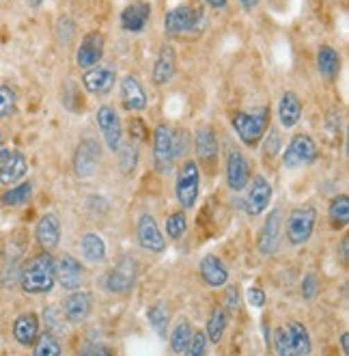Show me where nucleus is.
<instances>
[{
    "label": "nucleus",
    "mask_w": 349,
    "mask_h": 356,
    "mask_svg": "<svg viewBox=\"0 0 349 356\" xmlns=\"http://www.w3.org/2000/svg\"><path fill=\"white\" fill-rule=\"evenodd\" d=\"M82 82H85V89L93 95H108L114 89L117 82V74L110 67H91L82 76Z\"/></svg>",
    "instance_id": "obj_18"
},
{
    "label": "nucleus",
    "mask_w": 349,
    "mask_h": 356,
    "mask_svg": "<svg viewBox=\"0 0 349 356\" xmlns=\"http://www.w3.org/2000/svg\"><path fill=\"white\" fill-rule=\"evenodd\" d=\"M270 128V111L263 108L261 113H235L233 115V130L246 145H257L263 134Z\"/></svg>",
    "instance_id": "obj_2"
},
{
    "label": "nucleus",
    "mask_w": 349,
    "mask_h": 356,
    "mask_svg": "<svg viewBox=\"0 0 349 356\" xmlns=\"http://www.w3.org/2000/svg\"><path fill=\"white\" fill-rule=\"evenodd\" d=\"M268 147H265V156H274L276 152H278V147H280V138H278V134L274 132V130H270V136H268Z\"/></svg>",
    "instance_id": "obj_45"
},
{
    "label": "nucleus",
    "mask_w": 349,
    "mask_h": 356,
    "mask_svg": "<svg viewBox=\"0 0 349 356\" xmlns=\"http://www.w3.org/2000/svg\"><path fill=\"white\" fill-rule=\"evenodd\" d=\"M80 356H114V352H112L108 346L93 343V346H87L85 350H82Z\"/></svg>",
    "instance_id": "obj_43"
},
{
    "label": "nucleus",
    "mask_w": 349,
    "mask_h": 356,
    "mask_svg": "<svg viewBox=\"0 0 349 356\" xmlns=\"http://www.w3.org/2000/svg\"><path fill=\"white\" fill-rule=\"evenodd\" d=\"M121 102H123V108L130 111V113L145 111L147 95H145V89H142V85L138 82L136 76H126L121 80Z\"/></svg>",
    "instance_id": "obj_20"
},
{
    "label": "nucleus",
    "mask_w": 349,
    "mask_h": 356,
    "mask_svg": "<svg viewBox=\"0 0 349 356\" xmlns=\"http://www.w3.org/2000/svg\"><path fill=\"white\" fill-rule=\"evenodd\" d=\"M22 289L26 294H48L54 287L56 277H54V259L50 253L35 255L22 270Z\"/></svg>",
    "instance_id": "obj_1"
},
{
    "label": "nucleus",
    "mask_w": 349,
    "mask_h": 356,
    "mask_svg": "<svg viewBox=\"0 0 349 356\" xmlns=\"http://www.w3.org/2000/svg\"><path fill=\"white\" fill-rule=\"evenodd\" d=\"M138 242L145 250H151V253H162L167 248V240H164L160 227L151 214H142L138 218Z\"/></svg>",
    "instance_id": "obj_15"
},
{
    "label": "nucleus",
    "mask_w": 349,
    "mask_h": 356,
    "mask_svg": "<svg viewBox=\"0 0 349 356\" xmlns=\"http://www.w3.org/2000/svg\"><path fill=\"white\" fill-rule=\"evenodd\" d=\"M119 162H121V171L123 175H132L136 169V162H138V147L134 143H128L119 147Z\"/></svg>",
    "instance_id": "obj_36"
},
{
    "label": "nucleus",
    "mask_w": 349,
    "mask_h": 356,
    "mask_svg": "<svg viewBox=\"0 0 349 356\" xmlns=\"http://www.w3.org/2000/svg\"><path fill=\"white\" fill-rule=\"evenodd\" d=\"M327 216H330L334 227H345L349 222V197L347 195H339L330 201V207H327Z\"/></svg>",
    "instance_id": "obj_31"
},
{
    "label": "nucleus",
    "mask_w": 349,
    "mask_h": 356,
    "mask_svg": "<svg viewBox=\"0 0 349 356\" xmlns=\"http://www.w3.org/2000/svg\"><path fill=\"white\" fill-rule=\"evenodd\" d=\"M317 156H319V152H317V143H315L309 134H296V136L289 140V145H287L284 156H282V162H284L287 169H296V166L315 162Z\"/></svg>",
    "instance_id": "obj_7"
},
{
    "label": "nucleus",
    "mask_w": 349,
    "mask_h": 356,
    "mask_svg": "<svg viewBox=\"0 0 349 356\" xmlns=\"http://www.w3.org/2000/svg\"><path fill=\"white\" fill-rule=\"evenodd\" d=\"M227 181L231 191H244L250 181V166L239 149H231L227 158Z\"/></svg>",
    "instance_id": "obj_16"
},
{
    "label": "nucleus",
    "mask_w": 349,
    "mask_h": 356,
    "mask_svg": "<svg viewBox=\"0 0 349 356\" xmlns=\"http://www.w3.org/2000/svg\"><path fill=\"white\" fill-rule=\"evenodd\" d=\"M315 222H317V209L313 205L296 207L289 214V220H287V240L293 246L309 242V238L313 236Z\"/></svg>",
    "instance_id": "obj_4"
},
{
    "label": "nucleus",
    "mask_w": 349,
    "mask_h": 356,
    "mask_svg": "<svg viewBox=\"0 0 349 356\" xmlns=\"http://www.w3.org/2000/svg\"><path fill=\"white\" fill-rule=\"evenodd\" d=\"M287 332H289V339H291V346H293V352L296 356H309L313 346H311V337H309V330H306L304 324L300 322H291L289 328H287Z\"/></svg>",
    "instance_id": "obj_30"
},
{
    "label": "nucleus",
    "mask_w": 349,
    "mask_h": 356,
    "mask_svg": "<svg viewBox=\"0 0 349 356\" xmlns=\"http://www.w3.org/2000/svg\"><path fill=\"white\" fill-rule=\"evenodd\" d=\"M194 145H196L198 158H201L205 164H214V162H216L220 147H218V138H216L214 130H210V128H201V130L196 132Z\"/></svg>",
    "instance_id": "obj_27"
},
{
    "label": "nucleus",
    "mask_w": 349,
    "mask_h": 356,
    "mask_svg": "<svg viewBox=\"0 0 349 356\" xmlns=\"http://www.w3.org/2000/svg\"><path fill=\"white\" fill-rule=\"evenodd\" d=\"M104 56V35L93 31V33H87L85 39H82V44L78 48V54H76V63L80 67L85 70H91L95 67L97 63Z\"/></svg>",
    "instance_id": "obj_13"
},
{
    "label": "nucleus",
    "mask_w": 349,
    "mask_h": 356,
    "mask_svg": "<svg viewBox=\"0 0 349 356\" xmlns=\"http://www.w3.org/2000/svg\"><path fill=\"white\" fill-rule=\"evenodd\" d=\"M341 255H343V261H347V238H343L341 242Z\"/></svg>",
    "instance_id": "obj_51"
},
{
    "label": "nucleus",
    "mask_w": 349,
    "mask_h": 356,
    "mask_svg": "<svg viewBox=\"0 0 349 356\" xmlns=\"http://www.w3.org/2000/svg\"><path fill=\"white\" fill-rule=\"evenodd\" d=\"M205 346H207V334L192 332V339L186 348V354L188 356H205Z\"/></svg>",
    "instance_id": "obj_41"
},
{
    "label": "nucleus",
    "mask_w": 349,
    "mask_h": 356,
    "mask_svg": "<svg viewBox=\"0 0 349 356\" xmlns=\"http://www.w3.org/2000/svg\"><path fill=\"white\" fill-rule=\"evenodd\" d=\"M274 346H276V354L278 356H296L287 328H278L276 330V334H274Z\"/></svg>",
    "instance_id": "obj_39"
},
{
    "label": "nucleus",
    "mask_w": 349,
    "mask_h": 356,
    "mask_svg": "<svg viewBox=\"0 0 349 356\" xmlns=\"http://www.w3.org/2000/svg\"><path fill=\"white\" fill-rule=\"evenodd\" d=\"M31 195H33V184L31 181L19 184V186L13 188V191L5 193L3 205H22V203H26L31 199Z\"/></svg>",
    "instance_id": "obj_37"
},
{
    "label": "nucleus",
    "mask_w": 349,
    "mask_h": 356,
    "mask_svg": "<svg viewBox=\"0 0 349 356\" xmlns=\"http://www.w3.org/2000/svg\"><path fill=\"white\" fill-rule=\"evenodd\" d=\"M91 294L87 291H71L69 298L65 300V318L69 324H80L89 318L91 313Z\"/></svg>",
    "instance_id": "obj_23"
},
{
    "label": "nucleus",
    "mask_w": 349,
    "mask_h": 356,
    "mask_svg": "<svg viewBox=\"0 0 349 356\" xmlns=\"http://www.w3.org/2000/svg\"><path fill=\"white\" fill-rule=\"evenodd\" d=\"M15 111V93L13 89L0 85V119L9 117Z\"/></svg>",
    "instance_id": "obj_40"
},
{
    "label": "nucleus",
    "mask_w": 349,
    "mask_h": 356,
    "mask_svg": "<svg viewBox=\"0 0 349 356\" xmlns=\"http://www.w3.org/2000/svg\"><path fill=\"white\" fill-rule=\"evenodd\" d=\"M201 277L210 287H222L229 279V270L222 264V259H218L216 255H205L198 264Z\"/></svg>",
    "instance_id": "obj_22"
},
{
    "label": "nucleus",
    "mask_w": 349,
    "mask_h": 356,
    "mask_svg": "<svg viewBox=\"0 0 349 356\" xmlns=\"http://www.w3.org/2000/svg\"><path fill=\"white\" fill-rule=\"evenodd\" d=\"M248 302H250V307H263L265 305V291L263 289H259V287H250L248 289Z\"/></svg>",
    "instance_id": "obj_44"
},
{
    "label": "nucleus",
    "mask_w": 349,
    "mask_h": 356,
    "mask_svg": "<svg viewBox=\"0 0 349 356\" xmlns=\"http://www.w3.org/2000/svg\"><path fill=\"white\" fill-rule=\"evenodd\" d=\"M80 248H82V255H85V259L91 261V264L106 259V242L101 240L97 234H87L80 242Z\"/></svg>",
    "instance_id": "obj_29"
},
{
    "label": "nucleus",
    "mask_w": 349,
    "mask_h": 356,
    "mask_svg": "<svg viewBox=\"0 0 349 356\" xmlns=\"http://www.w3.org/2000/svg\"><path fill=\"white\" fill-rule=\"evenodd\" d=\"M33 356H60V343L52 332L37 334Z\"/></svg>",
    "instance_id": "obj_34"
},
{
    "label": "nucleus",
    "mask_w": 349,
    "mask_h": 356,
    "mask_svg": "<svg viewBox=\"0 0 349 356\" xmlns=\"http://www.w3.org/2000/svg\"><path fill=\"white\" fill-rule=\"evenodd\" d=\"M97 160H99V145L93 138H85L80 143V147L76 149L74 158V169L80 179H89L95 169H97Z\"/></svg>",
    "instance_id": "obj_11"
},
{
    "label": "nucleus",
    "mask_w": 349,
    "mask_h": 356,
    "mask_svg": "<svg viewBox=\"0 0 349 356\" xmlns=\"http://www.w3.org/2000/svg\"><path fill=\"white\" fill-rule=\"evenodd\" d=\"M198 188H201V171H198V164L192 162V160L183 162L181 171H179V175H177V184H175L177 201L181 203L183 209H190V207L196 205Z\"/></svg>",
    "instance_id": "obj_5"
},
{
    "label": "nucleus",
    "mask_w": 349,
    "mask_h": 356,
    "mask_svg": "<svg viewBox=\"0 0 349 356\" xmlns=\"http://www.w3.org/2000/svg\"><path fill=\"white\" fill-rule=\"evenodd\" d=\"M132 125H134V128H132V136L147 138V130H142V128H145V123H142L140 119H134V121H132Z\"/></svg>",
    "instance_id": "obj_46"
},
{
    "label": "nucleus",
    "mask_w": 349,
    "mask_h": 356,
    "mask_svg": "<svg viewBox=\"0 0 349 356\" xmlns=\"http://www.w3.org/2000/svg\"><path fill=\"white\" fill-rule=\"evenodd\" d=\"M270 201H272V186L270 181L265 179L263 175H257L250 184V191H248V197H246V212L250 216H257V214H263L265 209L270 207Z\"/></svg>",
    "instance_id": "obj_14"
},
{
    "label": "nucleus",
    "mask_w": 349,
    "mask_h": 356,
    "mask_svg": "<svg viewBox=\"0 0 349 356\" xmlns=\"http://www.w3.org/2000/svg\"><path fill=\"white\" fill-rule=\"evenodd\" d=\"M210 7H216V9H224L227 7V0H205Z\"/></svg>",
    "instance_id": "obj_48"
},
{
    "label": "nucleus",
    "mask_w": 349,
    "mask_h": 356,
    "mask_svg": "<svg viewBox=\"0 0 349 356\" xmlns=\"http://www.w3.org/2000/svg\"><path fill=\"white\" fill-rule=\"evenodd\" d=\"M138 277V266L132 255L121 257L119 264L104 277V287L112 294H128Z\"/></svg>",
    "instance_id": "obj_6"
},
{
    "label": "nucleus",
    "mask_w": 349,
    "mask_h": 356,
    "mask_svg": "<svg viewBox=\"0 0 349 356\" xmlns=\"http://www.w3.org/2000/svg\"><path fill=\"white\" fill-rule=\"evenodd\" d=\"M0 145H3V136H0Z\"/></svg>",
    "instance_id": "obj_53"
},
{
    "label": "nucleus",
    "mask_w": 349,
    "mask_h": 356,
    "mask_svg": "<svg viewBox=\"0 0 349 356\" xmlns=\"http://www.w3.org/2000/svg\"><path fill=\"white\" fill-rule=\"evenodd\" d=\"M317 289H319V283H317V277L315 275H306L304 281H302V296L306 300H313L317 296Z\"/></svg>",
    "instance_id": "obj_42"
},
{
    "label": "nucleus",
    "mask_w": 349,
    "mask_h": 356,
    "mask_svg": "<svg viewBox=\"0 0 349 356\" xmlns=\"http://www.w3.org/2000/svg\"><path fill=\"white\" fill-rule=\"evenodd\" d=\"M177 72V54L173 46H162L158 58H155V65H153V82L158 87L167 85V82L173 80Z\"/></svg>",
    "instance_id": "obj_21"
},
{
    "label": "nucleus",
    "mask_w": 349,
    "mask_h": 356,
    "mask_svg": "<svg viewBox=\"0 0 349 356\" xmlns=\"http://www.w3.org/2000/svg\"><path fill=\"white\" fill-rule=\"evenodd\" d=\"M186 229H188V220H186V214H183V212H175V214L169 216V220H167V234L173 240H179L183 234H186Z\"/></svg>",
    "instance_id": "obj_38"
},
{
    "label": "nucleus",
    "mask_w": 349,
    "mask_h": 356,
    "mask_svg": "<svg viewBox=\"0 0 349 356\" xmlns=\"http://www.w3.org/2000/svg\"><path fill=\"white\" fill-rule=\"evenodd\" d=\"M241 3V7L246 9V11H250V9H255L257 5H259V0H239Z\"/></svg>",
    "instance_id": "obj_49"
},
{
    "label": "nucleus",
    "mask_w": 349,
    "mask_h": 356,
    "mask_svg": "<svg viewBox=\"0 0 349 356\" xmlns=\"http://www.w3.org/2000/svg\"><path fill=\"white\" fill-rule=\"evenodd\" d=\"M190 339H192V326H190V322H179L175 326L173 334H171V348H173V352L175 354H183V352H186V348H188V343H190Z\"/></svg>",
    "instance_id": "obj_35"
},
{
    "label": "nucleus",
    "mask_w": 349,
    "mask_h": 356,
    "mask_svg": "<svg viewBox=\"0 0 349 356\" xmlns=\"http://www.w3.org/2000/svg\"><path fill=\"white\" fill-rule=\"evenodd\" d=\"M35 236H37V242L39 246L50 253L54 250L60 242V220L54 212H48L39 218L37 227H35Z\"/></svg>",
    "instance_id": "obj_19"
},
{
    "label": "nucleus",
    "mask_w": 349,
    "mask_h": 356,
    "mask_svg": "<svg viewBox=\"0 0 349 356\" xmlns=\"http://www.w3.org/2000/svg\"><path fill=\"white\" fill-rule=\"evenodd\" d=\"M147 318H149V324L153 326V330L160 334V337L164 339L167 337V330H169V309H167V305L164 302H155L151 309H149V313H147Z\"/></svg>",
    "instance_id": "obj_32"
},
{
    "label": "nucleus",
    "mask_w": 349,
    "mask_h": 356,
    "mask_svg": "<svg viewBox=\"0 0 349 356\" xmlns=\"http://www.w3.org/2000/svg\"><path fill=\"white\" fill-rule=\"evenodd\" d=\"M28 3H31L33 7H39V5H41V0H28Z\"/></svg>",
    "instance_id": "obj_52"
},
{
    "label": "nucleus",
    "mask_w": 349,
    "mask_h": 356,
    "mask_svg": "<svg viewBox=\"0 0 349 356\" xmlns=\"http://www.w3.org/2000/svg\"><path fill=\"white\" fill-rule=\"evenodd\" d=\"M341 346H343V352L349 354V334H347V332L341 337Z\"/></svg>",
    "instance_id": "obj_50"
},
{
    "label": "nucleus",
    "mask_w": 349,
    "mask_h": 356,
    "mask_svg": "<svg viewBox=\"0 0 349 356\" xmlns=\"http://www.w3.org/2000/svg\"><path fill=\"white\" fill-rule=\"evenodd\" d=\"M302 117V102L293 91H287L278 102V119L282 128H293Z\"/></svg>",
    "instance_id": "obj_25"
},
{
    "label": "nucleus",
    "mask_w": 349,
    "mask_h": 356,
    "mask_svg": "<svg viewBox=\"0 0 349 356\" xmlns=\"http://www.w3.org/2000/svg\"><path fill=\"white\" fill-rule=\"evenodd\" d=\"M151 19V5L145 3V0H136V3H130L126 9L121 11V26L128 33H140L145 31V26Z\"/></svg>",
    "instance_id": "obj_17"
},
{
    "label": "nucleus",
    "mask_w": 349,
    "mask_h": 356,
    "mask_svg": "<svg viewBox=\"0 0 349 356\" xmlns=\"http://www.w3.org/2000/svg\"><path fill=\"white\" fill-rule=\"evenodd\" d=\"M227 324H229L227 313H224L222 309H216V311L212 313L210 322H207V332H205V334H207V339L214 341V343L222 341L224 330H227Z\"/></svg>",
    "instance_id": "obj_33"
},
{
    "label": "nucleus",
    "mask_w": 349,
    "mask_h": 356,
    "mask_svg": "<svg viewBox=\"0 0 349 356\" xmlns=\"http://www.w3.org/2000/svg\"><path fill=\"white\" fill-rule=\"evenodd\" d=\"M282 236V212L280 209H272L268 220H265L261 236H259V250L263 255H274L280 246Z\"/></svg>",
    "instance_id": "obj_12"
},
{
    "label": "nucleus",
    "mask_w": 349,
    "mask_h": 356,
    "mask_svg": "<svg viewBox=\"0 0 349 356\" xmlns=\"http://www.w3.org/2000/svg\"><path fill=\"white\" fill-rule=\"evenodd\" d=\"M97 125L101 130L106 145L112 152H119L121 138H123V128H121V117L112 106H99L97 108Z\"/></svg>",
    "instance_id": "obj_10"
},
{
    "label": "nucleus",
    "mask_w": 349,
    "mask_h": 356,
    "mask_svg": "<svg viewBox=\"0 0 349 356\" xmlns=\"http://www.w3.org/2000/svg\"><path fill=\"white\" fill-rule=\"evenodd\" d=\"M317 70L325 80H334L341 72V54L332 46H321L317 52Z\"/></svg>",
    "instance_id": "obj_28"
},
{
    "label": "nucleus",
    "mask_w": 349,
    "mask_h": 356,
    "mask_svg": "<svg viewBox=\"0 0 349 356\" xmlns=\"http://www.w3.org/2000/svg\"><path fill=\"white\" fill-rule=\"evenodd\" d=\"M227 305H229L231 309L237 307V289H229V294H227Z\"/></svg>",
    "instance_id": "obj_47"
},
{
    "label": "nucleus",
    "mask_w": 349,
    "mask_h": 356,
    "mask_svg": "<svg viewBox=\"0 0 349 356\" xmlns=\"http://www.w3.org/2000/svg\"><path fill=\"white\" fill-rule=\"evenodd\" d=\"M28 171V164L24 154L19 152H11L9 158L5 162H0V184H15L19 181Z\"/></svg>",
    "instance_id": "obj_24"
},
{
    "label": "nucleus",
    "mask_w": 349,
    "mask_h": 356,
    "mask_svg": "<svg viewBox=\"0 0 349 356\" xmlns=\"http://www.w3.org/2000/svg\"><path fill=\"white\" fill-rule=\"evenodd\" d=\"M54 277L63 289L76 291L80 289L82 281H85V270H82L76 257L63 255V257H58V261H54Z\"/></svg>",
    "instance_id": "obj_9"
},
{
    "label": "nucleus",
    "mask_w": 349,
    "mask_h": 356,
    "mask_svg": "<svg viewBox=\"0 0 349 356\" xmlns=\"http://www.w3.org/2000/svg\"><path fill=\"white\" fill-rule=\"evenodd\" d=\"M39 334V322L35 313H24L13 324V337L19 346H33Z\"/></svg>",
    "instance_id": "obj_26"
},
{
    "label": "nucleus",
    "mask_w": 349,
    "mask_h": 356,
    "mask_svg": "<svg viewBox=\"0 0 349 356\" xmlns=\"http://www.w3.org/2000/svg\"><path fill=\"white\" fill-rule=\"evenodd\" d=\"M175 154H173V132L169 125H158L153 134V164L155 171L167 175L173 169Z\"/></svg>",
    "instance_id": "obj_8"
},
{
    "label": "nucleus",
    "mask_w": 349,
    "mask_h": 356,
    "mask_svg": "<svg viewBox=\"0 0 349 356\" xmlns=\"http://www.w3.org/2000/svg\"><path fill=\"white\" fill-rule=\"evenodd\" d=\"M201 24H203V11L190 5H179L164 15V31L171 37L198 33Z\"/></svg>",
    "instance_id": "obj_3"
}]
</instances>
